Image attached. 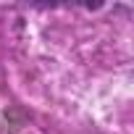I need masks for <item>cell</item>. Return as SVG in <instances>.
Listing matches in <instances>:
<instances>
[]
</instances>
